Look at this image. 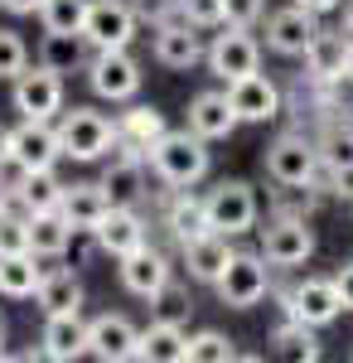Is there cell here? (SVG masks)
<instances>
[{"label": "cell", "instance_id": "obj_46", "mask_svg": "<svg viewBox=\"0 0 353 363\" xmlns=\"http://www.w3.org/2000/svg\"><path fill=\"white\" fill-rule=\"evenodd\" d=\"M296 5H305V10H315V15H329L339 0H296Z\"/></svg>", "mask_w": 353, "mask_h": 363}, {"label": "cell", "instance_id": "obj_36", "mask_svg": "<svg viewBox=\"0 0 353 363\" xmlns=\"http://www.w3.org/2000/svg\"><path fill=\"white\" fill-rule=\"evenodd\" d=\"M232 359H237V349H232V339L223 335V330L189 335V363H232Z\"/></svg>", "mask_w": 353, "mask_h": 363}, {"label": "cell", "instance_id": "obj_16", "mask_svg": "<svg viewBox=\"0 0 353 363\" xmlns=\"http://www.w3.org/2000/svg\"><path fill=\"white\" fill-rule=\"evenodd\" d=\"M136 344H140V330L126 320V315H97L87 320V354L102 363H126L136 359Z\"/></svg>", "mask_w": 353, "mask_h": 363}, {"label": "cell", "instance_id": "obj_49", "mask_svg": "<svg viewBox=\"0 0 353 363\" xmlns=\"http://www.w3.org/2000/svg\"><path fill=\"white\" fill-rule=\"evenodd\" d=\"M5 339H10V320L0 315V359H5Z\"/></svg>", "mask_w": 353, "mask_h": 363}, {"label": "cell", "instance_id": "obj_25", "mask_svg": "<svg viewBox=\"0 0 353 363\" xmlns=\"http://www.w3.org/2000/svg\"><path fill=\"white\" fill-rule=\"evenodd\" d=\"M232 262V242H228V233H203V238H194L184 242V267H189L194 281H203V286H213L223 277V267Z\"/></svg>", "mask_w": 353, "mask_h": 363}, {"label": "cell", "instance_id": "obj_13", "mask_svg": "<svg viewBox=\"0 0 353 363\" xmlns=\"http://www.w3.org/2000/svg\"><path fill=\"white\" fill-rule=\"evenodd\" d=\"M116 277H121V286H126L136 301H155L164 286L174 281V272H169V257H164V252H155L150 242H140L136 252H126V257H121Z\"/></svg>", "mask_w": 353, "mask_h": 363}, {"label": "cell", "instance_id": "obj_7", "mask_svg": "<svg viewBox=\"0 0 353 363\" xmlns=\"http://www.w3.org/2000/svg\"><path fill=\"white\" fill-rule=\"evenodd\" d=\"M203 63H208V73H213V78L237 83V78H247V73H257V68H262V44L252 39V29L223 25V34H213V44H208Z\"/></svg>", "mask_w": 353, "mask_h": 363}, {"label": "cell", "instance_id": "obj_23", "mask_svg": "<svg viewBox=\"0 0 353 363\" xmlns=\"http://www.w3.org/2000/svg\"><path fill=\"white\" fill-rule=\"evenodd\" d=\"M169 131V121H164L160 107H126L121 121H116V145L126 150V155H150V145Z\"/></svg>", "mask_w": 353, "mask_h": 363}, {"label": "cell", "instance_id": "obj_12", "mask_svg": "<svg viewBox=\"0 0 353 363\" xmlns=\"http://www.w3.org/2000/svg\"><path fill=\"white\" fill-rule=\"evenodd\" d=\"M136 10H131V0H92L87 5V44L92 49H131V39H136Z\"/></svg>", "mask_w": 353, "mask_h": 363}, {"label": "cell", "instance_id": "obj_5", "mask_svg": "<svg viewBox=\"0 0 353 363\" xmlns=\"http://www.w3.org/2000/svg\"><path fill=\"white\" fill-rule=\"evenodd\" d=\"M267 286H271V277H267V257L262 252H232V262L223 267V277L213 281L218 301L228 310H252L267 301Z\"/></svg>", "mask_w": 353, "mask_h": 363}, {"label": "cell", "instance_id": "obj_42", "mask_svg": "<svg viewBox=\"0 0 353 363\" xmlns=\"http://www.w3.org/2000/svg\"><path fill=\"white\" fill-rule=\"evenodd\" d=\"M262 10H267V0H223V25H242V29H252L257 20H262Z\"/></svg>", "mask_w": 353, "mask_h": 363}, {"label": "cell", "instance_id": "obj_27", "mask_svg": "<svg viewBox=\"0 0 353 363\" xmlns=\"http://www.w3.org/2000/svg\"><path fill=\"white\" fill-rule=\"evenodd\" d=\"M39 281H44V267H39L34 252H10V257H0V296H5V301H34Z\"/></svg>", "mask_w": 353, "mask_h": 363}, {"label": "cell", "instance_id": "obj_15", "mask_svg": "<svg viewBox=\"0 0 353 363\" xmlns=\"http://www.w3.org/2000/svg\"><path fill=\"white\" fill-rule=\"evenodd\" d=\"M228 97H232V107L242 116V126H267L281 116V87L257 68V73H247L237 83H228Z\"/></svg>", "mask_w": 353, "mask_h": 363}, {"label": "cell", "instance_id": "obj_48", "mask_svg": "<svg viewBox=\"0 0 353 363\" xmlns=\"http://www.w3.org/2000/svg\"><path fill=\"white\" fill-rule=\"evenodd\" d=\"M10 160V126H0V165Z\"/></svg>", "mask_w": 353, "mask_h": 363}, {"label": "cell", "instance_id": "obj_2", "mask_svg": "<svg viewBox=\"0 0 353 363\" xmlns=\"http://www.w3.org/2000/svg\"><path fill=\"white\" fill-rule=\"evenodd\" d=\"M203 208H208V228L213 233H228V238L252 233L257 228V213H262L257 189L247 179H218L213 189L203 194Z\"/></svg>", "mask_w": 353, "mask_h": 363}, {"label": "cell", "instance_id": "obj_6", "mask_svg": "<svg viewBox=\"0 0 353 363\" xmlns=\"http://www.w3.org/2000/svg\"><path fill=\"white\" fill-rule=\"evenodd\" d=\"M87 83L102 102H131L140 92V63L131 58V49H92Z\"/></svg>", "mask_w": 353, "mask_h": 363}, {"label": "cell", "instance_id": "obj_45", "mask_svg": "<svg viewBox=\"0 0 353 363\" xmlns=\"http://www.w3.org/2000/svg\"><path fill=\"white\" fill-rule=\"evenodd\" d=\"M0 5H5L10 15H39V5H44V0H0Z\"/></svg>", "mask_w": 353, "mask_h": 363}, {"label": "cell", "instance_id": "obj_41", "mask_svg": "<svg viewBox=\"0 0 353 363\" xmlns=\"http://www.w3.org/2000/svg\"><path fill=\"white\" fill-rule=\"evenodd\" d=\"M179 20H189L198 29H223V0H179Z\"/></svg>", "mask_w": 353, "mask_h": 363}, {"label": "cell", "instance_id": "obj_17", "mask_svg": "<svg viewBox=\"0 0 353 363\" xmlns=\"http://www.w3.org/2000/svg\"><path fill=\"white\" fill-rule=\"evenodd\" d=\"M58 155H63V140H58V126L49 121H20L10 131V160L20 169H49L58 165Z\"/></svg>", "mask_w": 353, "mask_h": 363}, {"label": "cell", "instance_id": "obj_1", "mask_svg": "<svg viewBox=\"0 0 353 363\" xmlns=\"http://www.w3.org/2000/svg\"><path fill=\"white\" fill-rule=\"evenodd\" d=\"M150 169H155V179L169 184V189H194L208 165H213V155H208V140L198 136V131H164L155 145H150Z\"/></svg>", "mask_w": 353, "mask_h": 363}, {"label": "cell", "instance_id": "obj_50", "mask_svg": "<svg viewBox=\"0 0 353 363\" xmlns=\"http://www.w3.org/2000/svg\"><path fill=\"white\" fill-rule=\"evenodd\" d=\"M344 29H349V34H353V0H349V5H344Z\"/></svg>", "mask_w": 353, "mask_h": 363}, {"label": "cell", "instance_id": "obj_24", "mask_svg": "<svg viewBox=\"0 0 353 363\" xmlns=\"http://www.w3.org/2000/svg\"><path fill=\"white\" fill-rule=\"evenodd\" d=\"M136 359H145V363H189V335H184V325L150 320V325L140 330Z\"/></svg>", "mask_w": 353, "mask_h": 363}, {"label": "cell", "instance_id": "obj_4", "mask_svg": "<svg viewBox=\"0 0 353 363\" xmlns=\"http://www.w3.org/2000/svg\"><path fill=\"white\" fill-rule=\"evenodd\" d=\"M58 140H63V155L68 160L92 165V160H102L111 145H116V126L102 112H92V107H73V112H63V121H58Z\"/></svg>", "mask_w": 353, "mask_h": 363}, {"label": "cell", "instance_id": "obj_44", "mask_svg": "<svg viewBox=\"0 0 353 363\" xmlns=\"http://www.w3.org/2000/svg\"><path fill=\"white\" fill-rule=\"evenodd\" d=\"M334 286H339V296H344V310H353V262H344V267L334 272Z\"/></svg>", "mask_w": 353, "mask_h": 363}, {"label": "cell", "instance_id": "obj_31", "mask_svg": "<svg viewBox=\"0 0 353 363\" xmlns=\"http://www.w3.org/2000/svg\"><path fill=\"white\" fill-rule=\"evenodd\" d=\"M58 199H63V179L49 169H25V179H20V189H15V203L25 208V213H44V208H58Z\"/></svg>", "mask_w": 353, "mask_h": 363}, {"label": "cell", "instance_id": "obj_18", "mask_svg": "<svg viewBox=\"0 0 353 363\" xmlns=\"http://www.w3.org/2000/svg\"><path fill=\"white\" fill-rule=\"evenodd\" d=\"M92 242L107 252V257H126V252H136L145 242V218L136 213V203H111L107 213H102V223L92 228Z\"/></svg>", "mask_w": 353, "mask_h": 363}, {"label": "cell", "instance_id": "obj_29", "mask_svg": "<svg viewBox=\"0 0 353 363\" xmlns=\"http://www.w3.org/2000/svg\"><path fill=\"white\" fill-rule=\"evenodd\" d=\"M87 34H54V29H44V39H39V63L44 68H54V73H78L87 68Z\"/></svg>", "mask_w": 353, "mask_h": 363}, {"label": "cell", "instance_id": "obj_26", "mask_svg": "<svg viewBox=\"0 0 353 363\" xmlns=\"http://www.w3.org/2000/svg\"><path fill=\"white\" fill-rule=\"evenodd\" d=\"M34 306L44 310V315L82 310V281H78V272H68V267H49L44 281H39V291H34Z\"/></svg>", "mask_w": 353, "mask_h": 363}, {"label": "cell", "instance_id": "obj_3", "mask_svg": "<svg viewBox=\"0 0 353 363\" xmlns=\"http://www.w3.org/2000/svg\"><path fill=\"white\" fill-rule=\"evenodd\" d=\"M320 165H325V155H320L315 136H305V131H286V136H276L267 145V174L281 189H291V184H310L315 189Z\"/></svg>", "mask_w": 353, "mask_h": 363}, {"label": "cell", "instance_id": "obj_32", "mask_svg": "<svg viewBox=\"0 0 353 363\" xmlns=\"http://www.w3.org/2000/svg\"><path fill=\"white\" fill-rule=\"evenodd\" d=\"M164 228L179 238V247L194 242V238H203V233H208V208H203V199L174 194V199H169V208H164Z\"/></svg>", "mask_w": 353, "mask_h": 363}, {"label": "cell", "instance_id": "obj_39", "mask_svg": "<svg viewBox=\"0 0 353 363\" xmlns=\"http://www.w3.org/2000/svg\"><path fill=\"white\" fill-rule=\"evenodd\" d=\"M150 306H155V320L184 325V320H189V310H194V301H189V291H184V286H174V281H169V286H164V291L155 296V301H150Z\"/></svg>", "mask_w": 353, "mask_h": 363}, {"label": "cell", "instance_id": "obj_37", "mask_svg": "<svg viewBox=\"0 0 353 363\" xmlns=\"http://www.w3.org/2000/svg\"><path fill=\"white\" fill-rule=\"evenodd\" d=\"M10 252H29V213L20 203L0 208V257H10Z\"/></svg>", "mask_w": 353, "mask_h": 363}, {"label": "cell", "instance_id": "obj_20", "mask_svg": "<svg viewBox=\"0 0 353 363\" xmlns=\"http://www.w3.org/2000/svg\"><path fill=\"white\" fill-rule=\"evenodd\" d=\"M242 126V116H237V107H232V97H228V87L223 92H198L189 102V131H198L203 140H228L232 131Z\"/></svg>", "mask_w": 353, "mask_h": 363}, {"label": "cell", "instance_id": "obj_11", "mask_svg": "<svg viewBox=\"0 0 353 363\" xmlns=\"http://www.w3.org/2000/svg\"><path fill=\"white\" fill-rule=\"evenodd\" d=\"M286 315L300 320V325H310V330L334 325V320L344 315V296H339L334 277H305L296 291L286 296Z\"/></svg>", "mask_w": 353, "mask_h": 363}, {"label": "cell", "instance_id": "obj_8", "mask_svg": "<svg viewBox=\"0 0 353 363\" xmlns=\"http://www.w3.org/2000/svg\"><path fill=\"white\" fill-rule=\"evenodd\" d=\"M262 257H267V267H305L315 257V228H310V218L276 213L271 223L262 228Z\"/></svg>", "mask_w": 353, "mask_h": 363}, {"label": "cell", "instance_id": "obj_14", "mask_svg": "<svg viewBox=\"0 0 353 363\" xmlns=\"http://www.w3.org/2000/svg\"><path fill=\"white\" fill-rule=\"evenodd\" d=\"M150 54H155V63H164V68H194V63H203V39H198V25H189V20H164V25H155V39H150Z\"/></svg>", "mask_w": 353, "mask_h": 363}, {"label": "cell", "instance_id": "obj_10", "mask_svg": "<svg viewBox=\"0 0 353 363\" xmlns=\"http://www.w3.org/2000/svg\"><path fill=\"white\" fill-rule=\"evenodd\" d=\"M15 112L25 116V121H54L63 112V73L54 68H25L20 78H15Z\"/></svg>", "mask_w": 353, "mask_h": 363}, {"label": "cell", "instance_id": "obj_9", "mask_svg": "<svg viewBox=\"0 0 353 363\" xmlns=\"http://www.w3.org/2000/svg\"><path fill=\"white\" fill-rule=\"evenodd\" d=\"M320 39V15L305 10V5H286V10H271L267 15V49L281 58H305L310 44Z\"/></svg>", "mask_w": 353, "mask_h": 363}, {"label": "cell", "instance_id": "obj_21", "mask_svg": "<svg viewBox=\"0 0 353 363\" xmlns=\"http://www.w3.org/2000/svg\"><path fill=\"white\" fill-rule=\"evenodd\" d=\"M353 68V34H329L320 29V39L310 44V54H305V78L310 83H329V78H339V73H349Z\"/></svg>", "mask_w": 353, "mask_h": 363}, {"label": "cell", "instance_id": "obj_30", "mask_svg": "<svg viewBox=\"0 0 353 363\" xmlns=\"http://www.w3.org/2000/svg\"><path fill=\"white\" fill-rule=\"evenodd\" d=\"M102 184H107L111 203H140V199H145V165H140V155L111 160V165L102 169Z\"/></svg>", "mask_w": 353, "mask_h": 363}, {"label": "cell", "instance_id": "obj_47", "mask_svg": "<svg viewBox=\"0 0 353 363\" xmlns=\"http://www.w3.org/2000/svg\"><path fill=\"white\" fill-rule=\"evenodd\" d=\"M10 203H15V189H10V179L0 174V208H10Z\"/></svg>", "mask_w": 353, "mask_h": 363}, {"label": "cell", "instance_id": "obj_28", "mask_svg": "<svg viewBox=\"0 0 353 363\" xmlns=\"http://www.w3.org/2000/svg\"><path fill=\"white\" fill-rule=\"evenodd\" d=\"M78 228L68 223L58 208H44V213H29V252L34 257H63L68 242H73Z\"/></svg>", "mask_w": 353, "mask_h": 363}, {"label": "cell", "instance_id": "obj_33", "mask_svg": "<svg viewBox=\"0 0 353 363\" xmlns=\"http://www.w3.org/2000/svg\"><path fill=\"white\" fill-rule=\"evenodd\" d=\"M271 344H276V354L291 359V363H315L320 359V339H315V330L300 325V320H291V315L271 330Z\"/></svg>", "mask_w": 353, "mask_h": 363}, {"label": "cell", "instance_id": "obj_35", "mask_svg": "<svg viewBox=\"0 0 353 363\" xmlns=\"http://www.w3.org/2000/svg\"><path fill=\"white\" fill-rule=\"evenodd\" d=\"M320 145V155H325V165H353V121H325V131L315 136Z\"/></svg>", "mask_w": 353, "mask_h": 363}, {"label": "cell", "instance_id": "obj_34", "mask_svg": "<svg viewBox=\"0 0 353 363\" xmlns=\"http://www.w3.org/2000/svg\"><path fill=\"white\" fill-rule=\"evenodd\" d=\"M87 5L92 0H44L39 5V20H44V29H54V34H82Z\"/></svg>", "mask_w": 353, "mask_h": 363}, {"label": "cell", "instance_id": "obj_38", "mask_svg": "<svg viewBox=\"0 0 353 363\" xmlns=\"http://www.w3.org/2000/svg\"><path fill=\"white\" fill-rule=\"evenodd\" d=\"M29 68V44L15 29H0V83H15Z\"/></svg>", "mask_w": 353, "mask_h": 363}, {"label": "cell", "instance_id": "obj_22", "mask_svg": "<svg viewBox=\"0 0 353 363\" xmlns=\"http://www.w3.org/2000/svg\"><path fill=\"white\" fill-rule=\"evenodd\" d=\"M107 208H111V194H107V184H102V179H97V184H87V179H78V184H63L58 213L78 228V233H92V228L102 223V213H107Z\"/></svg>", "mask_w": 353, "mask_h": 363}, {"label": "cell", "instance_id": "obj_40", "mask_svg": "<svg viewBox=\"0 0 353 363\" xmlns=\"http://www.w3.org/2000/svg\"><path fill=\"white\" fill-rule=\"evenodd\" d=\"M315 92H320V102L329 112H344L353 121V68L339 73V78H329V83H315Z\"/></svg>", "mask_w": 353, "mask_h": 363}, {"label": "cell", "instance_id": "obj_43", "mask_svg": "<svg viewBox=\"0 0 353 363\" xmlns=\"http://www.w3.org/2000/svg\"><path fill=\"white\" fill-rule=\"evenodd\" d=\"M131 10H136L140 25H164L179 15V0H131Z\"/></svg>", "mask_w": 353, "mask_h": 363}, {"label": "cell", "instance_id": "obj_19", "mask_svg": "<svg viewBox=\"0 0 353 363\" xmlns=\"http://www.w3.org/2000/svg\"><path fill=\"white\" fill-rule=\"evenodd\" d=\"M87 354V320L82 310H63V315H44V335H39V359L73 363Z\"/></svg>", "mask_w": 353, "mask_h": 363}]
</instances>
